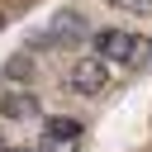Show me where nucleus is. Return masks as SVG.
Returning a JSON list of instances; mask_svg holds the SVG:
<instances>
[{
  "label": "nucleus",
  "mask_w": 152,
  "mask_h": 152,
  "mask_svg": "<svg viewBox=\"0 0 152 152\" xmlns=\"http://www.w3.org/2000/svg\"><path fill=\"white\" fill-rule=\"evenodd\" d=\"M90 38V24L81 10H57L48 28L33 33V48H57V43H86Z\"/></svg>",
  "instance_id": "nucleus-1"
},
{
  "label": "nucleus",
  "mask_w": 152,
  "mask_h": 152,
  "mask_svg": "<svg viewBox=\"0 0 152 152\" xmlns=\"http://www.w3.org/2000/svg\"><path fill=\"white\" fill-rule=\"evenodd\" d=\"M90 43H95V57H104L109 66L114 62H133L142 52V38L128 33V28H100V33H90Z\"/></svg>",
  "instance_id": "nucleus-2"
},
{
  "label": "nucleus",
  "mask_w": 152,
  "mask_h": 152,
  "mask_svg": "<svg viewBox=\"0 0 152 152\" xmlns=\"http://www.w3.org/2000/svg\"><path fill=\"white\" fill-rule=\"evenodd\" d=\"M81 133H86V124H81V119H71V114H52V119L43 124L38 152H76Z\"/></svg>",
  "instance_id": "nucleus-3"
},
{
  "label": "nucleus",
  "mask_w": 152,
  "mask_h": 152,
  "mask_svg": "<svg viewBox=\"0 0 152 152\" xmlns=\"http://www.w3.org/2000/svg\"><path fill=\"white\" fill-rule=\"evenodd\" d=\"M66 86L76 90V95H104V86H109V62L104 57H81L76 66H71V76H66Z\"/></svg>",
  "instance_id": "nucleus-4"
},
{
  "label": "nucleus",
  "mask_w": 152,
  "mask_h": 152,
  "mask_svg": "<svg viewBox=\"0 0 152 152\" xmlns=\"http://www.w3.org/2000/svg\"><path fill=\"white\" fill-rule=\"evenodd\" d=\"M38 114V95L33 90H0V119H33Z\"/></svg>",
  "instance_id": "nucleus-5"
},
{
  "label": "nucleus",
  "mask_w": 152,
  "mask_h": 152,
  "mask_svg": "<svg viewBox=\"0 0 152 152\" xmlns=\"http://www.w3.org/2000/svg\"><path fill=\"white\" fill-rule=\"evenodd\" d=\"M5 81H10V86H28V81H33V52H28V48L5 62Z\"/></svg>",
  "instance_id": "nucleus-6"
},
{
  "label": "nucleus",
  "mask_w": 152,
  "mask_h": 152,
  "mask_svg": "<svg viewBox=\"0 0 152 152\" xmlns=\"http://www.w3.org/2000/svg\"><path fill=\"white\" fill-rule=\"evenodd\" d=\"M104 5H114V10H128V14H147V10H152V0H104Z\"/></svg>",
  "instance_id": "nucleus-7"
},
{
  "label": "nucleus",
  "mask_w": 152,
  "mask_h": 152,
  "mask_svg": "<svg viewBox=\"0 0 152 152\" xmlns=\"http://www.w3.org/2000/svg\"><path fill=\"white\" fill-rule=\"evenodd\" d=\"M5 152H38V147H5Z\"/></svg>",
  "instance_id": "nucleus-8"
},
{
  "label": "nucleus",
  "mask_w": 152,
  "mask_h": 152,
  "mask_svg": "<svg viewBox=\"0 0 152 152\" xmlns=\"http://www.w3.org/2000/svg\"><path fill=\"white\" fill-rule=\"evenodd\" d=\"M0 28H5V14H0Z\"/></svg>",
  "instance_id": "nucleus-9"
},
{
  "label": "nucleus",
  "mask_w": 152,
  "mask_h": 152,
  "mask_svg": "<svg viewBox=\"0 0 152 152\" xmlns=\"http://www.w3.org/2000/svg\"><path fill=\"white\" fill-rule=\"evenodd\" d=\"M0 152H5V142H0Z\"/></svg>",
  "instance_id": "nucleus-10"
}]
</instances>
